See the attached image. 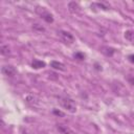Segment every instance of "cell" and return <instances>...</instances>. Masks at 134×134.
Returning <instances> with one entry per match:
<instances>
[{"label": "cell", "mask_w": 134, "mask_h": 134, "mask_svg": "<svg viewBox=\"0 0 134 134\" xmlns=\"http://www.w3.org/2000/svg\"><path fill=\"white\" fill-rule=\"evenodd\" d=\"M60 104L61 106L66 109L67 111L71 112V113H74L76 111V104L75 102L69 97V96H63V97H60Z\"/></svg>", "instance_id": "obj_1"}, {"label": "cell", "mask_w": 134, "mask_h": 134, "mask_svg": "<svg viewBox=\"0 0 134 134\" xmlns=\"http://www.w3.org/2000/svg\"><path fill=\"white\" fill-rule=\"evenodd\" d=\"M36 13H37L43 20H45L47 23H52V22H53V17H52V15H51L45 7H43V6H37Z\"/></svg>", "instance_id": "obj_2"}, {"label": "cell", "mask_w": 134, "mask_h": 134, "mask_svg": "<svg viewBox=\"0 0 134 134\" xmlns=\"http://www.w3.org/2000/svg\"><path fill=\"white\" fill-rule=\"evenodd\" d=\"M59 36L61 37V39H62L65 43L72 44V43L74 42V37H73L70 32H68V31H66V30H60V31H59Z\"/></svg>", "instance_id": "obj_3"}, {"label": "cell", "mask_w": 134, "mask_h": 134, "mask_svg": "<svg viewBox=\"0 0 134 134\" xmlns=\"http://www.w3.org/2000/svg\"><path fill=\"white\" fill-rule=\"evenodd\" d=\"M1 71H2V73H3L4 75L9 76V77H10V76H14V75L17 73L15 67L12 66V65H4V66L2 67V69H1Z\"/></svg>", "instance_id": "obj_4"}, {"label": "cell", "mask_w": 134, "mask_h": 134, "mask_svg": "<svg viewBox=\"0 0 134 134\" xmlns=\"http://www.w3.org/2000/svg\"><path fill=\"white\" fill-rule=\"evenodd\" d=\"M57 129H58V131H59L61 134H74L73 130L70 129V128H69L68 126H66V125L59 124V125H57Z\"/></svg>", "instance_id": "obj_5"}, {"label": "cell", "mask_w": 134, "mask_h": 134, "mask_svg": "<svg viewBox=\"0 0 134 134\" xmlns=\"http://www.w3.org/2000/svg\"><path fill=\"white\" fill-rule=\"evenodd\" d=\"M25 100H26V103H27L28 105H30V106H32V107H37V106L39 105V99H38V97L35 96V95H32V94L27 95L26 98H25Z\"/></svg>", "instance_id": "obj_6"}, {"label": "cell", "mask_w": 134, "mask_h": 134, "mask_svg": "<svg viewBox=\"0 0 134 134\" xmlns=\"http://www.w3.org/2000/svg\"><path fill=\"white\" fill-rule=\"evenodd\" d=\"M68 8H69V10H70L71 13H77V12L80 10L79 4H77L76 2H74V1H71V2L68 3Z\"/></svg>", "instance_id": "obj_7"}, {"label": "cell", "mask_w": 134, "mask_h": 134, "mask_svg": "<svg viewBox=\"0 0 134 134\" xmlns=\"http://www.w3.org/2000/svg\"><path fill=\"white\" fill-rule=\"evenodd\" d=\"M50 66L52 67V68H54V69H58V70H65V66H64V64H62L61 62H58V61H52L51 63H50Z\"/></svg>", "instance_id": "obj_8"}, {"label": "cell", "mask_w": 134, "mask_h": 134, "mask_svg": "<svg viewBox=\"0 0 134 134\" xmlns=\"http://www.w3.org/2000/svg\"><path fill=\"white\" fill-rule=\"evenodd\" d=\"M31 66L35 68V69H39V68H43L45 66V63L42 62V61H39V60H34Z\"/></svg>", "instance_id": "obj_9"}, {"label": "cell", "mask_w": 134, "mask_h": 134, "mask_svg": "<svg viewBox=\"0 0 134 134\" xmlns=\"http://www.w3.org/2000/svg\"><path fill=\"white\" fill-rule=\"evenodd\" d=\"M125 38L130 41V42H134V31L133 30H127L125 31Z\"/></svg>", "instance_id": "obj_10"}, {"label": "cell", "mask_w": 134, "mask_h": 134, "mask_svg": "<svg viewBox=\"0 0 134 134\" xmlns=\"http://www.w3.org/2000/svg\"><path fill=\"white\" fill-rule=\"evenodd\" d=\"M0 52H1V54H2V55H8V54L10 53V50H9L8 45H1Z\"/></svg>", "instance_id": "obj_11"}, {"label": "cell", "mask_w": 134, "mask_h": 134, "mask_svg": "<svg viewBox=\"0 0 134 134\" xmlns=\"http://www.w3.org/2000/svg\"><path fill=\"white\" fill-rule=\"evenodd\" d=\"M102 51L106 54V55H109V57H111L113 53H114V49L113 48H111V47H103L102 48Z\"/></svg>", "instance_id": "obj_12"}, {"label": "cell", "mask_w": 134, "mask_h": 134, "mask_svg": "<svg viewBox=\"0 0 134 134\" xmlns=\"http://www.w3.org/2000/svg\"><path fill=\"white\" fill-rule=\"evenodd\" d=\"M32 28H34V30H36V31H38V32H43V31H45V28H44L42 25L38 24V23L34 24V25H32Z\"/></svg>", "instance_id": "obj_13"}, {"label": "cell", "mask_w": 134, "mask_h": 134, "mask_svg": "<svg viewBox=\"0 0 134 134\" xmlns=\"http://www.w3.org/2000/svg\"><path fill=\"white\" fill-rule=\"evenodd\" d=\"M74 57H75V58H79V60H83V59L85 58V55L82 54V53H75Z\"/></svg>", "instance_id": "obj_14"}, {"label": "cell", "mask_w": 134, "mask_h": 134, "mask_svg": "<svg viewBox=\"0 0 134 134\" xmlns=\"http://www.w3.org/2000/svg\"><path fill=\"white\" fill-rule=\"evenodd\" d=\"M53 113H54V114H57V115H61V116H63V115H64V113H63V112L58 111V110H53Z\"/></svg>", "instance_id": "obj_15"}, {"label": "cell", "mask_w": 134, "mask_h": 134, "mask_svg": "<svg viewBox=\"0 0 134 134\" xmlns=\"http://www.w3.org/2000/svg\"><path fill=\"white\" fill-rule=\"evenodd\" d=\"M129 58H130V60H131V61H132V62L134 63V54H132V55H130Z\"/></svg>", "instance_id": "obj_16"}]
</instances>
